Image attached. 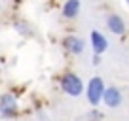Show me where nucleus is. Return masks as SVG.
<instances>
[{
  "instance_id": "6e6552de",
  "label": "nucleus",
  "mask_w": 129,
  "mask_h": 121,
  "mask_svg": "<svg viewBox=\"0 0 129 121\" xmlns=\"http://www.w3.org/2000/svg\"><path fill=\"white\" fill-rule=\"evenodd\" d=\"M64 47L69 49L72 55H80L85 45H84V40H80V38H76V36H69L64 40Z\"/></svg>"
},
{
  "instance_id": "7ed1b4c3",
  "label": "nucleus",
  "mask_w": 129,
  "mask_h": 121,
  "mask_svg": "<svg viewBox=\"0 0 129 121\" xmlns=\"http://www.w3.org/2000/svg\"><path fill=\"white\" fill-rule=\"evenodd\" d=\"M103 102H105L106 108L110 110H116L121 106V102H123V97H121V91L118 87H106L105 95H103Z\"/></svg>"
},
{
  "instance_id": "9d476101",
  "label": "nucleus",
  "mask_w": 129,
  "mask_h": 121,
  "mask_svg": "<svg viewBox=\"0 0 129 121\" xmlns=\"http://www.w3.org/2000/svg\"><path fill=\"white\" fill-rule=\"evenodd\" d=\"M125 2H127V6H129V0H125Z\"/></svg>"
},
{
  "instance_id": "f257e3e1",
  "label": "nucleus",
  "mask_w": 129,
  "mask_h": 121,
  "mask_svg": "<svg viewBox=\"0 0 129 121\" xmlns=\"http://www.w3.org/2000/svg\"><path fill=\"white\" fill-rule=\"evenodd\" d=\"M106 87H105V81L101 80L99 76H93L89 80L87 87H85V98L91 106H99V102L103 100V95H105Z\"/></svg>"
},
{
  "instance_id": "f03ea898",
  "label": "nucleus",
  "mask_w": 129,
  "mask_h": 121,
  "mask_svg": "<svg viewBox=\"0 0 129 121\" xmlns=\"http://www.w3.org/2000/svg\"><path fill=\"white\" fill-rule=\"evenodd\" d=\"M61 89L64 91V95H69V97H80L82 93H85L84 89V83L82 80L76 76V74H64L61 78Z\"/></svg>"
},
{
  "instance_id": "20e7f679",
  "label": "nucleus",
  "mask_w": 129,
  "mask_h": 121,
  "mask_svg": "<svg viewBox=\"0 0 129 121\" xmlns=\"http://www.w3.org/2000/svg\"><path fill=\"white\" fill-rule=\"evenodd\" d=\"M89 44H91L93 53L99 55V57L108 49V40H106L105 34H101L99 30H93V32H91V36H89Z\"/></svg>"
},
{
  "instance_id": "39448f33",
  "label": "nucleus",
  "mask_w": 129,
  "mask_h": 121,
  "mask_svg": "<svg viewBox=\"0 0 129 121\" xmlns=\"http://www.w3.org/2000/svg\"><path fill=\"white\" fill-rule=\"evenodd\" d=\"M106 27H108V30L112 34H123L125 32V23L123 19H121L120 15H116V13H110L108 17H106Z\"/></svg>"
},
{
  "instance_id": "0eeeda50",
  "label": "nucleus",
  "mask_w": 129,
  "mask_h": 121,
  "mask_svg": "<svg viewBox=\"0 0 129 121\" xmlns=\"http://www.w3.org/2000/svg\"><path fill=\"white\" fill-rule=\"evenodd\" d=\"M80 13V0H67L63 6V17L64 19H74Z\"/></svg>"
},
{
  "instance_id": "1a4fd4ad",
  "label": "nucleus",
  "mask_w": 129,
  "mask_h": 121,
  "mask_svg": "<svg viewBox=\"0 0 129 121\" xmlns=\"http://www.w3.org/2000/svg\"><path fill=\"white\" fill-rule=\"evenodd\" d=\"M99 63H101V59H99V55H95L93 57V65H99Z\"/></svg>"
},
{
  "instance_id": "423d86ee",
  "label": "nucleus",
  "mask_w": 129,
  "mask_h": 121,
  "mask_svg": "<svg viewBox=\"0 0 129 121\" xmlns=\"http://www.w3.org/2000/svg\"><path fill=\"white\" fill-rule=\"evenodd\" d=\"M17 104H15V98L13 95H2L0 97V113L2 115H12L15 112Z\"/></svg>"
}]
</instances>
